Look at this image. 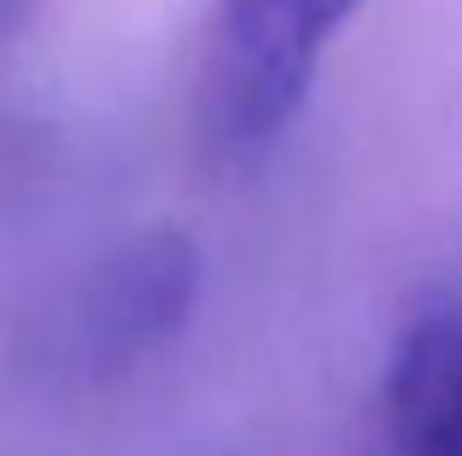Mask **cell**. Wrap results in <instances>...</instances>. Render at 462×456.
<instances>
[{
	"instance_id": "6da1fadb",
	"label": "cell",
	"mask_w": 462,
	"mask_h": 456,
	"mask_svg": "<svg viewBox=\"0 0 462 456\" xmlns=\"http://www.w3.org/2000/svg\"><path fill=\"white\" fill-rule=\"evenodd\" d=\"M363 0H217L205 41L199 117L223 152L282 141L310 94L322 47Z\"/></svg>"
},
{
	"instance_id": "7a4b0ae2",
	"label": "cell",
	"mask_w": 462,
	"mask_h": 456,
	"mask_svg": "<svg viewBox=\"0 0 462 456\" xmlns=\"http://www.w3.org/2000/svg\"><path fill=\"white\" fill-rule=\"evenodd\" d=\"M199 281H205L199 246L181 228H147V234L124 240L82 293L88 357L106 369H124L158 345H170L199 305Z\"/></svg>"
},
{
	"instance_id": "3957f363",
	"label": "cell",
	"mask_w": 462,
	"mask_h": 456,
	"mask_svg": "<svg viewBox=\"0 0 462 456\" xmlns=\"http://www.w3.org/2000/svg\"><path fill=\"white\" fill-rule=\"evenodd\" d=\"M381 410L393 456H462V305H428L404 322Z\"/></svg>"
}]
</instances>
